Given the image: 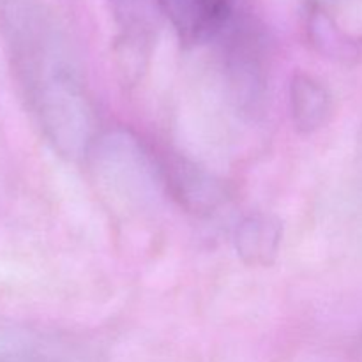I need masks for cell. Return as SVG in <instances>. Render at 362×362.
Wrapping results in <instances>:
<instances>
[{
    "mask_svg": "<svg viewBox=\"0 0 362 362\" xmlns=\"http://www.w3.org/2000/svg\"><path fill=\"white\" fill-rule=\"evenodd\" d=\"M0 362H88L67 336L28 324H0Z\"/></svg>",
    "mask_w": 362,
    "mask_h": 362,
    "instance_id": "cell-2",
    "label": "cell"
},
{
    "mask_svg": "<svg viewBox=\"0 0 362 362\" xmlns=\"http://www.w3.org/2000/svg\"><path fill=\"white\" fill-rule=\"evenodd\" d=\"M228 81L233 99L243 112H260L264 106L267 76L260 59V49L246 42H237L228 53Z\"/></svg>",
    "mask_w": 362,
    "mask_h": 362,
    "instance_id": "cell-5",
    "label": "cell"
},
{
    "mask_svg": "<svg viewBox=\"0 0 362 362\" xmlns=\"http://www.w3.org/2000/svg\"><path fill=\"white\" fill-rule=\"evenodd\" d=\"M290 113L299 133L311 134L331 120L332 95L318 78L296 73L290 80Z\"/></svg>",
    "mask_w": 362,
    "mask_h": 362,
    "instance_id": "cell-7",
    "label": "cell"
},
{
    "mask_svg": "<svg viewBox=\"0 0 362 362\" xmlns=\"http://www.w3.org/2000/svg\"><path fill=\"white\" fill-rule=\"evenodd\" d=\"M156 6L187 46L211 41L230 18V0H156Z\"/></svg>",
    "mask_w": 362,
    "mask_h": 362,
    "instance_id": "cell-4",
    "label": "cell"
},
{
    "mask_svg": "<svg viewBox=\"0 0 362 362\" xmlns=\"http://www.w3.org/2000/svg\"><path fill=\"white\" fill-rule=\"evenodd\" d=\"M23 80L39 126L60 156L78 159L90 154L95 140V115L76 76L62 64L27 59Z\"/></svg>",
    "mask_w": 362,
    "mask_h": 362,
    "instance_id": "cell-1",
    "label": "cell"
},
{
    "mask_svg": "<svg viewBox=\"0 0 362 362\" xmlns=\"http://www.w3.org/2000/svg\"><path fill=\"white\" fill-rule=\"evenodd\" d=\"M283 225L276 216L253 212L237 225L233 244L240 260L250 267H269L278 258Z\"/></svg>",
    "mask_w": 362,
    "mask_h": 362,
    "instance_id": "cell-6",
    "label": "cell"
},
{
    "mask_svg": "<svg viewBox=\"0 0 362 362\" xmlns=\"http://www.w3.org/2000/svg\"><path fill=\"white\" fill-rule=\"evenodd\" d=\"M308 37L322 57L354 66L362 59V42L346 34L325 11L313 9L308 16Z\"/></svg>",
    "mask_w": 362,
    "mask_h": 362,
    "instance_id": "cell-8",
    "label": "cell"
},
{
    "mask_svg": "<svg viewBox=\"0 0 362 362\" xmlns=\"http://www.w3.org/2000/svg\"><path fill=\"white\" fill-rule=\"evenodd\" d=\"M163 186L186 211L211 214L225 200V187L218 179L187 159L172 156L159 163Z\"/></svg>",
    "mask_w": 362,
    "mask_h": 362,
    "instance_id": "cell-3",
    "label": "cell"
}]
</instances>
